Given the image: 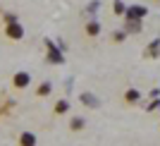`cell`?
I'll return each instance as SVG.
<instances>
[{
  "instance_id": "6da1fadb",
  "label": "cell",
  "mask_w": 160,
  "mask_h": 146,
  "mask_svg": "<svg viewBox=\"0 0 160 146\" xmlns=\"http://www.w3.org/2000/svg\"><path fill=\"white\" fill-rule=\"evenodd\" d=\"M143 14H146L143 7H132V10H129V19H136V17H143Z\"/></svg>"
},
{
  "instance_id": "7a4b0ae2",
  "label": "cell",
  "mask_w": 160,
  "mask_h": 146,
  "mask_svg": "<svg viewBox=\"0 0 160 146\" xmlns=\"http://www.w3.org/2000/svg\"><path fill=\"white\" fill-rule=\"evenodd\" d=\"M115 12H124V5H122L120 0H117V3H115Z\"/></svg>"
},
{
  "instance_id": "3957f363",
  "label": "cell",
  "mask_w": 160,
  "mask_h": 146,
  "mask_svg": "<svg viewBox=\"0 0 160 146\" xmlns=\"http://www.w3.org/2000/svg\"><path fill=\"white\" fill-rule=\"evenodd\" d=\"M88 34H98V24H88Z\"/></svg>"
},
{
  "instance_id": "277c9868",
  "label": "cell",
  "mask_w": 160,
  "mask_h": 146,
  "mask_svg": "<svg viewBox=\"0 0 160 146\" xmlns=\"http://www.w3.org/2000/svg\"><path fill=\"white\" fill-rule=\"evenodd\" d=\"M127 98H129V101H136V98H139V93H136V91H129Z\"/></svg>"
}]
</instances>
